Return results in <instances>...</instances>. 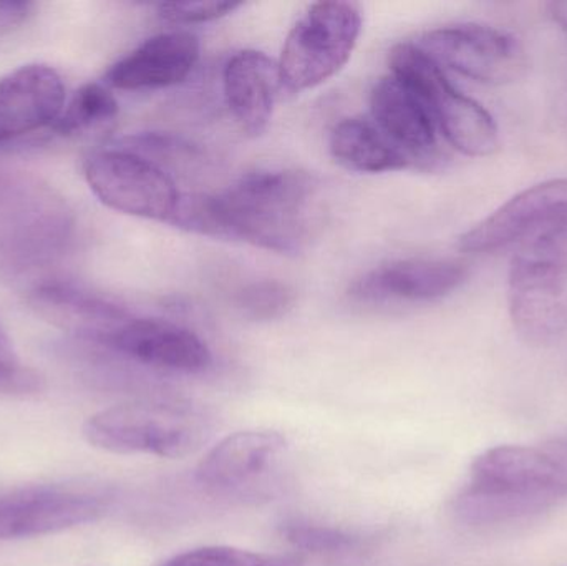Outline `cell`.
Returning a JSON list of instances; mask_svg holds the SVG:
<instances>
[{"instance_id":"1","label":"cell","mask_w":567,"mask_h":566,"mask_svg":"<svg viewBox=\"0 0 567 566\" xmlns=\"http://www.w3.org/2000/svg\"><path fill=\"white\" fill-rule=\"evenodd\" d=\"M319 182L299 169L248 173L223 192L179 196L169 225L279 255H299L319 219Z\"/></svg>"},{"instance_id":"18","label":"cell","mask_w":567,"mask_h":566,"mask_svg":"<svg viewBox=\"0 0 567 566\" xmlns=\"http://www.w3.org/2000/svg\"><path fill=\"white\" fill-rule=\"evenodd\" d=\"M32 308L56 328L99 344L106 332L128 316L125 309L79 286L49 281L35 286L29 298Z\"/></svg>"},{"instance_id":"7","label":"cell","mask_w":567,"mask_h":566,"mask_svg":"<svg viewBox=\"0 0 567 566\" xmlns=\"http://www.w3.org/2000/svg\"><path fill=\"white\" fill-rule=\"evenodd\" d=\"M362 13L352 2H317L297 20L279 60L282 85L303 92L336 75L352 55Z\"/></svg>"},{"instance_id":"6","label":"cell","mask_w":567,"mask_h":566,"mask_svg":"<svg viewBox=\"0 0 567 566\" xmlns=\"http://www.w3.org/2000/svg\"><path fill=\"white\" fill-rule=\"evenodd\" d=\"M69 209L47 186L0 176V268L29 271L49 263L69 239Z\"/></svg>"},{"instance_id":"15","label":"cell","mask_w":567,"mask_h":566,"mask_svg":"<svg viewBox=\"0 0 567 566\" xmlns=\"http://www.w3.org/2000/svg\"><path fill=\"white\" fill-rule=\"evenodd\" d=\"M372 120L413 166L442 162L439 130L422 100L393 75L383 76L370 93Z\"/></svg>"},{"instance_id":"9","label":"cell","mask_w":567,"mask_h":566,"mask_svg":"<svg viewBox=\"0 0 567 566\" xmlns=\"http://www.w3.org/2000/svg\"><path fill=\"white\" fill-rule=\"evenodd\" d=\"M83 175L103 205L136 218L169 223L182 196L168 172L116 146L90 153Z\"/></svg>"},{"instance_id":"30","label":"cell","mask_w":567,"mask_h":566,"mask_svg":"<svg viewBox=\"0 0 567 566\" xmlns=\"http://www.w3.org/2000/svg\"><path fill=\"white\" fill-rule=\"evenodd\" d=\"M548 10L553 20L567 33V2H551Z\"/></svg>"},{"instance_id":"12","label":"cell","mask_w":567,"mask_h":566,"mask_svg":"<svg viewBox=\"0 0 567 566\" xmlns=\"http://www.w3.org/2000/svg\"><path fill=\"white\" fill-rule=\"evenodd\" d=\"M105 498L65 487H30L0 497V541L59 534L99 521Z\"/></svg>"},{"instance_id":"29","label":"cell","mask_w":567,"mask_h":566,"mask_svg":"<svg viewBox=\"0 0 567 566\" xmlns=\"http://www.w3.org/2000/svg\"><path fill=\"white\" fill-rule=\"evenodd\" d=\"M546 452L551 454L558 461V464L567 472V429L561 434L555 435L548 444L545 445Z\"/></svg>"},{"instance_id":"17","label":"cell","mask_w":567,"mask_h":566,"mask_svg":"<svg viewBox=\"0 0 567 566\" xmlns=\"http://www.w3.org/2000/svg\"><path fill=\"white\" fill-rule=\"evenodd\" d=\"M225 99L229 112L248 135L268 128L282 85L279 62L258 50H243L226 63Z\"/></svg>"},{"instance_id":"3","label":"cell","mask_w":567,"mask_h":566,"mask_svg":"<svg viewBox=\"0 0 567 566\" xmlns=\"http://www.w3.org/2000/svg\"><path fill=\"white\" fill-rule=\"evenodd\" d=\"M215 419L192 402H133L96 412L83 425L86 442L120 455L185 459L212 439Z\"/></svg>"},{"instance_id":"22","label":"cell","mask_w":567,"mask_h":566,"mask_svg":"<svg viewBox=\"0 0 567 566\" xmlns=\"http://www.w3.org/2000/svg\"><path fill=\"white\" fill-rule=\"evenodd\" d=\"M282 537L296 550L313 555H332V557L355 554L365 545V541L352 532L306 521L284 524Z\"/></svg>"},{"instance_id":"8","label":"cell","mask_w":567,"mask_h":566,"mask_svg":"<svg viewBox=\"0 0 567 566\" xmlns=\"http://www.w3.org/2000/svg\"><path fill=\"white\" fill-rule=\"evenodd\" d=\"M415 45L442 69L486 85H508L528 72V53L518 37L486 23L429 30Z\"/></svg>"},{"instance_id":"21","label":"cell","mask_w":567,"mask_h":566,"mask_svg":"<svg viewBox=\"0 0 567 566\" xmlns=\"http://www.w3.org/2000/svg\"><path fill=\"white\" fill-rule=\"evenodd\" d=\"M118 110L115 95L105 85L85 83L65 102L62 113L50 130L63 136L79 135L115 122Z\"/></svg>"},{"instance_id":"19","label":"cell","mask_w":567,"mask_h":566,"mask_svg":"<svg viewBox=\"0 0 567 566\" xmlns=\"http://www.w3.org/2000/svg\"><path fill=\"white\" fill-rule=\"evenodd\" d=\"M278 431H241L228 435L205 455L196 481L213 491L241 487L261 475L286 449Z\"/></svg>"},{"instance_id":"16","label":"cell","mask_w":567,"mask_h":566,"mask_svg":"<svg viewBox=\"0 0 567 566\" xmlns=\"http://www.w3.org/2000/svg\"><path fill=\"white\" fill-rule=\"evenodd\" d=\"M198 59V37L189 32L159 33L113 63L105 83L130 92L166 89L188 79Z\"/></svg>"},{"instance_id":"27","label":"cell","mask_w":567,"mask_h":566,"mask_svg":"<svg viewBox=\"0 0 567 566\" xmlns=\"http://www.w3.org/2000/svg\"><path fill=\"white\" fill-rule=\"evenodd\" d=\"M17 372H19V359L13 351L12 342L0 326V382L10 381L16 378Z\"/></svg>"},{"instance_id":"20","label":"cell","mask_w":567,"mask_h":566,"mask_svg":"<svg viewBox=\"0 0 567 566\" xmlns=\"http://www.w3.org/2000/svg\"><path fill=\"white\" fill-rule=\"evenodd\" d=\"M330 153L349 172H400L413 166L412 159L365 116H350L330 133Z\"/></svg>"},{"instance_id":"26","label":"cell","mask_w":567,"mask_h":566,"mask_svg":"<svg viewBox=\"0 0 567 566\" xmlns=\"http://www.w3.org/2000/svg\"><path fill=\"white\" fill-rule=\"evenodd\" d=\"M241 2H218V0H199V2H163L158 6V16L165 22L189 25V23L212 22L235 12Z\"/></svg>"},{"instance_id":"10","label":"cell","mask_w":567,"mask_h":566,"mask_svg":"<svg viewBox=\"0 0 567 566\" xmlns=\"http://www.w3.org/2000/svg\"><path fill=\"white\" fill-rule=\"evenodd\" d=\"M567 231V178L523 189L458 238L463 253H495L519 241Z\"/></svg>"},{"instance_id":"11","label":"cell","mask_w":567,"mask_h":566,"mask_svg":"<svg viewBox=\"0 0 567 566\" xmlns=\"http://www.w3.org/2000/svg\"><path fill=\"white\" fill-rule=\"evenodd\" d=\"M99 344L156 371L199 374L213 364L208 344L196 332L163 319L128 315Z\"/></svg>"},{"instance_id":"28","label":"cell","mask_w":567,"mask_h":566,"mask_svg":"<svg viewBox=\"0 0 567 566\" xmlns=\"http://www.w3.org/2000/svg\"><path fill=\"white\" fill-rule=\"evenodd\" d=\"M35 7V3L32 2H16V0H0V23H6V25H10V23L20 22V20L25 19L29 16L30 10Z\"/></svg>"},{"instance_id":"24","label":"cell","mask_w":567,"mask_h":566,"mask_svg":"<svg viewBox=\"0 0 567 566\" xmlns=\"http://www.w3.org/2000/svg\"><path fill=\"white\" fill-rule=\"evenodd\" d=\"M162 566H306V560L302 555L262 554L215 545L183 552Z\"/></svg>"},{"instance_id":"14","label":"cell","mask_w":567,"mask_h":566,"mask_svg":"<svg viewBox=\"0 0 567 566\" xmlns=\"http://www.w3.org/2000/svg\"><path fill=\"white\" fill-rule=\"evenodd\" d=\"M468 278V268L455 259L412 258L373 268L349 289L359 302H426L445 298Z\"/></svg>"},{"instance_id":"4","label":"cell","mask_w":567,"mask_h":566,"mask_svg":"<svg viewBox=\"0 0 567 566\" xmlns=\"http://www.w3.org/2000/svg\"><path fill=\"white\" fill-rule=\"evenodd\" d=\"M567 231L525 243L508 275L509 318L529 344L548 346L567 328Z\"/></svg>"},{"instance_id":"5","label":"cell","mask_w":567,"mask_h":566,"mask_svg":"<svg viewBox=\"0 0 567 566\" xmlns=\"http://www.w3.org/2000/svg\"><path fill=\"white\" fill-rule=\"evenodd\" d=\"M392 75L409 86L429 110L440 135L463 155L492 156L499 148V130L492 113L446 79L415 43L390 50Z\"/></svg>"},{"instance_id":"23","label":"cell","mask_w":567,"mask_h":566,"mask_svg":"<svg viewBox=\"0 0 567 566\" xmlns=\"http://www.w3.org/2000/svg\"><path fill=\"white\" fill-rule=\"evenodd\" d=\"M113 146L143 156V158L150 159L165 172H168L169 166H178L179 168L183 163L192 165L203 155L198 146L193 145L192 142L182 138V136L169 135V133H135V135L125 136Z\"/></svg>"},{"instance_id":"25","label":"cell","mask_w":567,"mask_h":566,"mask_svg":"<svg viewBox=\"0 0 567 566\" xmlns=\"http://www.w3.org/2000/svg\"><path fill=\"white\" fill-rule=\"evenodd\" d=\"M236 308L252 321H272L282 318L292 309L296 295L286 282L261 279L239 289L235 298Z\"/></svg>"},{"instance_id":"13","label":"cell","mask_w":567,"mask_h":566,"mask_svg":"<svg viewBox=\"0 0 567 566\" xmlns=\"http://www.w3.org/2000/svg\"><path fill=\"white\" fill-rule=\"evenodd\" d=\"M65 102L62 75L47 63H27L0 76V145L52 128Z\"/></svg>"},{"instance_id":"2","label":"cell","mask_w":567,"mask_h":566,"mask_svg":"<svg viewBox=\"0 0 567 566\" xmlns=\"http://www.w3.org/2000/svg\"><path fill=\"white\" fill-rule=\"evenodd\" d=\"M567 497V472L545 449L496 445L480 454L453 501L468 527H498L538 517Z\"/></svg>"}]
</instances>
